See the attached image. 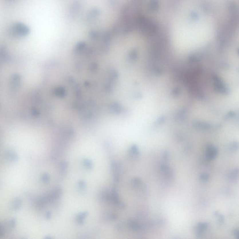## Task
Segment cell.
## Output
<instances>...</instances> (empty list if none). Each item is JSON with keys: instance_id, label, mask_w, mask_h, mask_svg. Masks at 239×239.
Wrapping results in <instances>:
<instances>
[{"instance_id": "cell-1", "label": "cell", "mask_w": 239, "mask_h": 239, "mask_svg": "<svg viewBox=\"0 0 239 239\" xmlns=\"http://www.w3.org/2000/svg\"><path fill=\"white\" fill-rule=\"evenodd\" d=\"M218 151L213 145H209L206 148V157L208 160L211 161L215 159L217 156Z\"/></svg>"}, {"instance_id": "cell-2", "label": "cell", "mask_w": 239, "mask_h": 239, "mask_svg": "<svg viewBox=\"0 0 239 239\" xmlns=\"http://www.w3.org/2000/svg\"><path fill=\"white\" fill-rule=\"evenodd\" d=\"M3 157L5 160L9 162H15L18 160V156L17 153L11 150L5 151L3 154Z\"/></svg>"}, {"instance_id": "cell-3", "label": "cell", "mask_w": 239, "mask_h": 239, "mask_svg": "<svg viewBox=\"0 0 239 239\" xmlns=\"http://www.w3.org/2000/svg\"><path fill=\"white\" fill-rule=\"evenodd\" d=\"M61 194H62V190L61 188H56L53 189L52 192L48 194V195L49 197L50 202H52L56 200L57 199H58L60 197Z\"/></svg>"}, {"instance_id": "cell-4", "label": "cell", "mask_w": 239, "mask_h": 239, "mask_svg": "<svg viewBox=\"0 0 239 239\" xmlns=\"http://www.w3.org/2000/svg\"><path fill=\"white\" fill-rule=\"evenodd\" d=\"M239 169H234L231 171L229 175V179L231 181L234 182L239 179Z\"/></svg>"}, {"instance_id": "cell-5", "label": "cell", "mask_w": 239, "mask_h": 239, "mask_svg": "<svg viewBox=\"0 0 239 239\" xmlns=\"http://www.w3.org/2000/svg\"><path fill=\"white\" fill-rule=\"evenodd\" d=\"M88 215V213L86 212H81L80 214H78L76 216V220L78 224H83L84 223L85 219Z\"/></svg>"}, {"instance_id": "cell-6", "label": "cell", "mask_w": 239, "mask_h": 239, "mask_svg": "<svg viewBox=\"0 0 239 239\" xmlns=\"http://www.w3.org/2000/svg\"><path fill=\"white\" fill-rule=\"evenodd\" d=\"M22 206V200L19 198H15L12 201L11 203V208L13 210L19 209Z\"/></svg>"}, {"instance_id": "cell-7", "label": "cell", "mask_w": 239, "mask_h": 239, "mask_svg": "<svg viewBox=\"0 0 239 239\" xmlns=\"http://www.w3.org/2000/svg\"><path fill=\"white\" fill-rule=\"evenodd\" d=\"M208 226V224L206 222H201L197 226V232L199 234H202L206 230Z\"/></svg>"}, {"instance_id": "cell-8", "label": "cell", "mask_w": 239, "mask_h": 239, "mask_svg": "<svg viewBox=\"0 0 239 239\" xmlns=\"http://www.w3.org/2000/svg\"><path fill=\"white\" fill-rule=\"evenodd\" d=\"M216 87L217 88L219 89L220 91L223 92H226V88L225 86H224L223 84L220 81V80H219V78H217L216 80Z\"/></svg>"}, {"instance_id": "cell-9", "label": "cell", "mask_w": 239, "mask_h": 239, "mask_svg": "<svg viewBox=\"0 0 239 239\" xmlns=\"http://www.w3.org/2000/svg\"><path fill=\"white\" fill-rule=\"evenodd\" d=\"M58 167H59V169H60V172L63 173V172H65V171L66 170V169L67 168V167H68V163L66 161H62L59 164Z\"/></svg>"}, {"instance_id": "cell-10", "label": "cell", "mask_w": 239, "mask_h": 239, "mask_svg": "<svg viewBox=\"0 0 239 239\" xmlns=\"http://www.w3.org/2000/svg\"><path fill=\"white\" fill-rule=\"evenodd\" d=\"M83 163L84 166H85L87 169H91L92 167V163L90 160L88 159H84L83 160Z\"/></svg>"}, {"instance_id": "cell-11", "label": "cell", "mask_w": 239, "mask_h": 239, "mask_svg": "<svg viewBox=\"0 0 239 239\" xmlns=\"http://www.w3.org/2000/svg\"><path fill=\"white\" fill-rule=\"evenodd\" d=\"M200 179L204 182H207L210 178V175L207 173H203L201 174L200 176Z\"/></svg>"}, {"instance_id": "cell-12", "label": "cell", "mask_w": 239, "mask_h": 239, "mask_svg": "<svg viewBox=\"0 0 239 239\" xmlns=\"http://www.w3.org/2000/svg\"><path fill=\"white\" fill-rule=\"evenodd\" d=\"M50 176L47 173H45L43 174L41 176V180L44 183H47L49 181Z\"/></svg>"}, {"instance_id": "cell-13", "label": "cell", "mask_w": 239, "mask_h": 239, "mask_svg": "<svg viewBox=\"0 0 239 239\" xmlns=\"http://www.w3.org/2000/svg\"><path fill=\"white\" fill-rule=\"evenodd\" d=\"M78 186L80 189L82 190H84L86 188V186L85 181L83 180H81L80 181H79L78 183Z\"/></svg>"}, {"instance_id": "cell-14", "label": "cell", "mask_w": 239, "mask_h": 239, "mask_svg": "<svg viewBox=\"0 0 239 239\" xmlns=\"http://www.w3.org/2000/svg\"><path fill=\"white\" fill-rule=\"evenodd\" d=\"M239 144L238 143H236V142H235L234 143H233V144H232V146H231L230 149L232 151H236L239 149Z\"/></svg>"}, {"instance_id": "cell-15", "label": "cell", "mask_w": 239, "mask_h": 239, "mask_svg": "<svg viewBox=\"0 0 239 239\" xmlns=\"http://www.w3.org/2000/svg\"><path fill=\"white\" fill-rule=\"evenodd\" d=\"M233 233L234 234L235 236L238 239H239V230L234 229L233 231Z\"/></svg>"}, {"instance_id": "cell-16", "label": "cell", "mask_w": 239, "mask_h": 239, "mask_svg": "<svg viewBox=\"0 0 239 239\" xmlns=\"http://www.w3.org/2000/svg\"><path fill=\"white\" fill-rule=\"evenodd\" d=\"M51 216H52V214H51V213H50V212H47L46 214V218H47V219H50L51 218Z\"/></svg>"}]
</instances>
